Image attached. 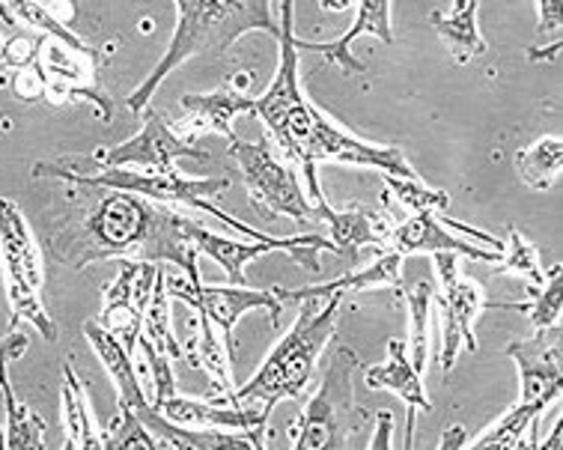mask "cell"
<instances>
[{
  "instance_id": "obj_1",
  "label": "cell",
  "mask_w": 563,
  "mask_h": 450,
  "mask_svg": "<svg viewBox=\"0 0 563 450\" xmlns=\"http://www.w3.org/2000/svg\"><path fill=\"white\" fill-rule=\"evenodd\" d=\"M277 42H280V63H277L275 81L256 99L254 113L266 123L275 138L277 150L284 153L292 167L301 171L308 183L310 204L325 200L319 191L317 164H355V167H373L379 174L402 176V179H420L411 171L409 158L397 146H379L369 141H358L340 125L328 120L317 105L308 102L298 81V45H296V0H280V24H277Z\"/></svg>"
},
{
  "instance_id": "obj_2",
  "label": "cell",
  "mask_w": 563,
  "mask_h": 450,
  "mask_svg": "<svg viewBox=\"0 0 563 450\" xmlns=\"http://www.w3.org/2000/svg\"><path fill=\"white\" fill-rule=\"evenodd\" d=\"M52 254L69 268L102 260H137L158 266L174 263L188 277L200 275L197 248L185 233V218L132 191H108L96 200L78 224L54 235Z\"/></svg>"
},
{
  "instance_id": "obj_3",
  "label": "cell",
  "mask_w": 563,
  "mask_h": 450,
  "mask_svg": "<svg viewBox=\"0 0 563 450\" xmlns=\"http://www.w3.org/2000/svg\"><path fill=\"white\" fill-rule=\"evenodd\" d=\"M251 31H263L277 40L280 28L272 19V0H176L174 40L144 84L125 96V105L141 113L158 90V84L176 66L200 54H224L239 36Z\"/></svg>"
},
{
  "instance_id": "obj_4",
  "label": "cell",
  "mask_w": 563,
  "mask_h": 450,
  "mask_svg": "<svg viewBox=\"0 0 563 450\" xmlns=\"http://www.w3.org/2000/svg\"><path fill=\"white\" fill-rule=\"evenodd\" d=\"M343 293H331L322 298H305L298 307L296 326L280 340L272 355L263 361L254 378L236 388L227 403L230 406H254L263 415H272L280 399L301 397L317 370V359L334 334Z\"/></svg>"
},
{
  "instance_id": "obj_5",
  "label": "cell",
  "mask_w": 563,
  "mask_h": 450,
  "mask_svg": "<svg viewBox=\"0 0 563 450\" xmlns=\"http://www.w3.org/2000/svg\"><path fill=\"white\" fill-rule=\"evenodd\" d=\"M42 176H54V179H63L73 188H108V191H132V195L150 197V200H158V204H185L197 209V212H206V216L224 221L230 230H236L239 235L245 239H263L266 233H260L254 227L242 224L239 218L221 212L216 204H209L206 197L221 195L230 188V179L224 176H216V179H191V176H183L179 171H164V174H155V171H129V167H78L73 162H36L33 164V179H42Z\"/></svg>"
},
{
  "instance_id": "obj_6",
  "label": "cell",
  "mask_w": 563,
  "mask_h": 450,
  "mask_svg": "<svg viewBox=\"0 0 563 450\" xmlns=\"http://www.w3.org/2000/svg\"><path fill=\"white\" fill-rule=\"evenodd\" d=\"M361 370L358 352L338 347L331 355L319 391L301 409L289 439L296 450H346L352 448V436L364 430L367 411L355 403V373Z\"/></svg>"
},
{
  "instance_id": "obj_7",
  "label": "cell",
  "mask_w": 563,
  "mask_h": 450,
  "mask_svg": "<svg viewBox=\"0 0 563 450\" xmlns=\"http://www.w3.org/2000/svg\"><path fill=\"white\" fill-rule=\"evenodd\" d=\"M0 263H3L12 310L10 328H19V322H31L42 338L54 343L60 334L40 298L42 284H45L42 251L33 239L27 218L21 216L19 204L7 197H0Z\"/></svg>"
},
{
  "instance_id": "obj_8",
  "label": "cell",
  "mask_w": 563,
  "mask_h": 450,
  "mask_svg": "<svg viewBox=\"0 0 563 450\" xmlns=\"http://www.w3.org/2000/svg\"><path fill=\"white\" fill-rule=\"evenodd\" d=\"M227 153L233 155L239 167H242L247 197H251L254 209L266 212L263 218L287 216L301 221V224H317L313 221V204L301 191L292 164L277 155L272 141H242V138H233L227 144Z\"/></svg>"
},
{
  "instance_id": "obj_9",
  "label": "cell",
  "mask_w": 563,
  "mask_h": 450,
  "mask_svg": "<svg viewBox=\"0 0 563 450\" xmlns=\"http://www.w3.org/2000/svg\"><path fill=\"white\" fill-rule=\"evenodd\" d=\"M435 260V272H439L441 287L432 293V305L439 307L441 317V355L439 364L444 373H451L456 364L460 349L465 347L468 352H477V338H474V322L489 301L483 298L481 284H474L460 272V254L453 251H435L430 254Z\"/></svg>"
},
{
  "instance_id": "obj_10",
  "label": "cell",
  "mask_w": 563,
  "mask_h": 450,
  "mask_svg": "<svg viewBox=\"0 0 563 450\" xmlns=\"http://www.w3.org/2000/svg\"><path fill=\"white\" fill-rule=\"evenodd\" d=\"M164 287H167V296L191 305L200 317L221 328L230 361L236 355V334L233 331H236V322L245 317L247 310H266L272 326H280L284 301L275 296V289H247L239 287V284L236 287H206L200 275L176 277L167 275V272H164Z\"/></svg>"
},
{
  "instance_id": "obj_11",
  "label": "cell",
  "mask_w": 563,
  "mask_h": 450,
  "mask_svg": "<svg viewBox=\"0 0 563 450\" xmlns=\"http://www.w3.org/2000/svg\"><path fill=\"white\" fill-rule=\"evenodd\" d=\"M185 233L191 239V245L197 251H203L206 256H212L216 263H221L227 272V277L239 284V287H247L245 281V266L256 256L275 254V251H287L296 263H301L310 272H319V251H331L334 254V242L322 233H305V235H263V239H251V242H242V239H227V235L209 233L206 227H200L197 221H188L185 218Z\"/></svg>"
},
{
  "instance_id": "obj_12",
  "label": "cell",
  "mask_w": 563,
  "mask_h": 450,
  "mask_svg": "<svg viewBox=\"0 0 563 450\" xmlns=\"http://www.w3.org/2000/svg\"><path fill=\"white\" fill-rule=\"evenodd\" d=\"M141 113H144V129L129 141H123V144L111 146L104 153H96L92 162L102 164V167H129V164H134L137 171L164 174V171H174L176 158H195V162L209 158V153L197 150L195 141L183 138L155 108L146 105Z\"/></svg>"
},
{
  "instance_id": "obj_13",
  "label": "cell",
  "mask_w": 563,
  "mask_h": 450,
  "mask_svg": "<svg viewBox=\"0 0 563 450\" xmlns=\"http://www.w3.org/2000/svg\"><path fill=\"white\" fill-rule=\"evenodd\" d=\"M158 263H137V260H120V272L104 287V305L99 326L108 328L129 352H137L144 314L153 298Z\"/></svg>"
},
{
  "instance_id": "obj_14",
  "label": "cell",
  "mask_w": 563,
  "mask_h": 450,
  "mask_svg": "<svg viewBox=\"0 0 563 450\" xmlns=\"http://www.w3.org/2000/svg\"><path fill=\"white\" fill-rule=\"evenodd\" d=\"M504 355L519 367L522 378V399L528 406L549 409L554 399L561 397L563 373H561V331L558 326L540 328L533 338L512 340L504 349Z\"/></svg>"
},
{
  "instance_id": "obj_15",
  "label": "cell",
  "mask_w": 563,
  "mask_h": 450,
  "mask_svg": "<svg viewBox=\"0 0 563 450\" xmlns=\"http://www.w3.org/2000/svg\"><path fill=\"white\" fill-rule=\"evenodd\" d=\"M313 221L328 227V239L334 242V256L343 260V266H355L361 248H385L394 221L385 209H367V206H352V209H331L328 200L313 206Z\"/></svg>"
},
{
  "instance_id": "obj_16",
  "label": "cell",
  "mask_w": 563,
  "mask_h": 450,
  "mask_svg": "<svg viewBox=\"0 0 563 450\" xmlns=\"http://www.w3.org/2000/svg\"><path fill=\"white\" fill-rule=\"evenodd\" d=\"M385 248H394L397 254H435V251H453V254L468 256V260H481V263H498L504 251H492V248H477L468 239L456 233H448V227L441 224L435 212H415L406 218L402 224H394L388 233Z\"/></svg>"
},
{
  "instance_id": "obj_17",
  "label": "cell",
  "mask_w": 563,
  "mask_h": 450,
  "mask_svg": "<svg viewBox=\"0 0 563 450\" xmlns=\"http://www.w3.org/2000/svg\"><path fill=\"white\" fill-rule=\"evenodd\" d=\"M185 111V120L179 123L176 132L188 138V141H197L200 134L216 132L224 134L227 141L239 138L233 132V117L236 113H254L256 99L247 96L245 90H233V87H224V90L216 92H188L179 99Z\"/></svg>"
},
{
  "instance_id": "obj_18",
  "label": "cell",
  "mask_w": 563,
  "mask_h": 450,
  "mask_svg": "<svg viewBox=\"0 0 563 450\" xmlns=\"http://www.w3.org/2000/svg\"><path fill=\"white\" fill-rule=\"evenodd\" d=\"M164 418L183 424V427H216V430L236 432H263L266 436L268 415H263L254 406H230V403H216V399H188L179 394H170L158 406Z\"/></svg>"
},
{
  "instance_id": "obj_19",
  "label": "cell",
  "mask_w": 563,
  "mask_h": 450,
  "mask_svg": "<svg viewBox=\"0 0 563 450\" xmlns=\"http://www.w3.org/2000/svg\"><path fill=\"white\" fill-rule=\"evenodd\" d=\"M358 36H376L385 45H394V31H390V0H358V12H355V21L340 40L334 42H301L296 40L298 48L305 52H317L322 54L328 63H338L340 69L346 75L355 73H367V66L352 57V42Z\"/></svg>"
},
{
  "instance_id": "obj_20",
  "label": "cell",
  "mask_w": 563,
  "mask_h": 450,
  "mask_svg": "<svg viewBox=\"0 0 563 450\" xmlns=\"http://www.w3.org/2000/svg\"><path fill=\"white\" fill-rule=\"evenodd\" d=\"M364 382H367V388L373 391H394V394L409 406L406 448H411V444H415V439H411L415 415H418V411H430L432 403L430 397H427V391H423L420 373L411 367V361L406 359V343L397 338L388 340V361H385V364H376V367H367Z\"/></svg>"
},
{
  "instance_id": "obj_21",
  "label": "cell",
  "mask_w": 563,
  "mask_h": 450,
  "mask_svg": "<svg viewBox=\"0 0 563 450\" xmlns=\"http://www.w3.org/2000/svg\"><path fill=\"white\" fill-rule=\"evenodd\" d=\"M402 260L406 256L397 254L394 248H382V254L364 268H355V272H346L338 281L331 284H317V287L305 289H284L275 287V296L280 301H305V298H322L331 296V293H352V289H376V287H390L397 289L402 296Z\"/></svg>"
},
{
  "instance_id": "obj_22",
  "label": "cell",
  "mask_w": 563,
  "mask_h": 450,
  "mask_svg": "<svg viewBox=\"0 0 563 450\" xmlns=\"http://www.w3.org/2000/svg\"><path fill=\"white\" fill-rule=\"evenodd\" d=\"M63 427H66V441L63 448L69 450H99L102 444V430L96 424V415L90 409L87 388L78 378L75 367L66 361L63 364Z\"/></svg>"
},
{
  "instance_id": "obj_23",
  "label": "cell",
  "mask_w": 563,
  "mask_h": 450,
  "mask_svg": "<svg viewBox=\"0 0 563 450\" xmlns=\"http://www.w3.org/2000/svg\"><path fill=\"white\" fill-rule=\"evenodd\" d=\"M477 10H481V0H453L451 15H444V12L430 15L432 28L439 31L444 45L451 48L460 63L486 52V42L481 36V28H477Z\"/></svg>"
},
{
  "instance_id": "obj_24",
  "label": "cell",
  "mask_w": 563,
  "mask_h": 450,
  "mask_svg": "<svg viewBox=\"0 0 563 450\" xmlns=\"http://www.w3.org/2000/svg\"><path fill=\"white\" fill-rule=\"evenodd\" d=\"M188 355L183 361H188L191 367H203L212 378V388H209V399L216 403H227V397L236 391L233 385V373H230V355L227 349L218 347L216 331H212V322L206 317H200V334L195 340H188Z\"/></svg>"
},
{
  "instance_id": "obj_25",
  "label": "cell",
  "mask_w": 563,
  "mask_h": 450,
  "mask_svg": "<svg viewBox=\"0 0 563 450\" xmlns=\"http://www.w3.org/2000/svg\"><path fill=\"white\" fill-rule=\"evenodd\" d=\"M10 364L0 367V394H3V406H7V448L10 450H45V420L36 411L15 397L10 385Z\"/></svg>"
},
{
  "instance_id": "obj_26",
  "label": "cell",
  "mask_w": 563,
  "mask_h": 450,
  "mask_svg": "<svg viewBox=\"0 0 563 450\" xmlns=\"http://www.w3.org/2000/svg\"><path fill=\"white\" fill-rule=\"evenodd\" d=\"M563 164V141L561 138H540L537 144L525 146L516 153V174L531 191H549L558 176H561Z\"/></svg>"
},
{
  "instance_id": "obj_27",
  "label": "cell",
  "mask_w": 563,
  "mask_h": 450,
  "mask_svg": "<svg viewBox=\"0 0 563 450\" xmlns=\"http://www.w3.org/2000/svg\"><path fill=\"white\" fill-rule=\"evenodd\" d=\"M141 340L170 361L183 359V347H179V340L174 338V328H170V296H167V287H164V266H158V275H155L153 298H150V307L144 314Z\"/></svg>"
},
{
  "instance_id": "obj_28",
  "label": "cell",
  "mask_w": 563,
  "mask_h": 450,
  "mask_svg": "<svg viewBox=\"0 0 563 450\" xmlns=\"http://www.w3.org/2000/svg\"><path fill=\"white\" fill-rule=\"evenodd\" d=\"M543 409L540 406H528V403H516L498 424H492L489 430L483 432L481 439L468 441V448H507V450H528L525 432H537V420Z\"/></svg>"
},
{
  "instance_id": "obj_29",
  "label": "cell",
  "mask_w": 563,
  "mask_h": 450,
  "mask_svg": "<svg viewBox=\"0 0 563 450\" xmlns=\"http://www.w3.org/2000/svg\"><path fill=\"white\" fill-rule=\"evenodd\" d=\"M495 275H519L528 284V293H537V289L545 287V272L543 263H540V251L525 239L516 227L507 230V239H504V254L498 260V266L492 268Z\"/></svg>"
},
{
  "instance_id": "obj_30",
  "label": "cell",
  "mask_w": 563,
  "mask_h": 450,
  "mask_svg": "<svg viewBox=\"0 0 563 450\" xmlns=\"http://www.w3.org/2000/svg\"><path fill=\"white\" fill-rule=\"evenodd\" d=\"M432 287L430 281H418L409 293H402L406 301H409L411 310V338H409V349H411V367L423 373L427 364H430V307H432Z\"/></svg>"
},
{
  "instance_id": "obj_31",
  "label": "cell",
  "mask_w": 563,
  "mask_h": 450,
  "mask_svg": "<svg viewBox=\"0 0 563 450\" xmlns=\"http://www.w3.org/2000/svg\"><path fill=\"white\" fill-rule=\"evenodd\" d=\"M7 7H10V12L15 19L24 21L27 28H33V31L42 33V36L63 42V45L75 48V52H92L90 45H87L69 24H63V21L48 10V3H40V0H7Z\"/></svg>"
},
{
  "instance_id": "obj_32",
  "label": "cell",
  "mask_w": 563,
  "mask_h": 450,
  "mask_svg": "<svg viewBox=\"0 0 563 450\" xmlns=\"http://www.w3.org/2000/svg\"><path fill=\"white\" fill-rule=\"evenodd\" d=\"M531 301H507V305H495L492 301L489 307H498V310H522L528 314V319L533 322V328H552L561 322V296H563V284H561V266L552 268V284L545 281L543 289L531 293Z\"/></svg>"
},
{
  "instance_id": "obj_33",
  "label": "cell",
  "mask_w": 563,
  "mask_h": 450,
  "mask_svg": "<svg viewBox=\"0 0 563 450\" xmlns=\"http://www.w3.org/2000/svg\"><path fill=\"white\" fill-rule=\"evenodd\" d=\"M382 176H385V183H388L390 195L397 197L402 209H409L411 216H415V212H444V209L451 206L448 191L427 188L420 179H402V176H390V174H382Z\"/></svg>"
},
{
  "instance_id": "obj_34",
  "label": "cell",
  "mask_w": 563,
  "mask_h": 450,
  "mask_svg": "<svg viewBox=\"0 0 563 450\" xmlns=\"http://www.w3.org/2000/svg\"><path fill=\"white\" fill-rule=\"evenodd\" d=\"M102 444L108 450H117V448L155 450L158 448V441L153 439V432L146 430L144 424H141V418H137L132 409H120V418L113 420L111 430H104Z\"/></svg>"
},
{
  "instance_id": "obj_35",
  "label": "cell",
  "mask_w": 563,
  "mask_h": 450,
  "mask_svg": "<svg viewBox=\"0 0 563 450\" xmlns=\"http://www.w3.org/2000/svg\"><path fill=\"white\" fill-rule=\"evenodd\" d=\"M42 45H45V36H42V33L19 31L12 33V36H7V40H3V48H0V63H3V69L19 73V69L33 66V63L40 61Z\"/></svg>"
},
{
  "instance_id": "obj_36",
  "label": "cell",
  "mask_w": 563,
  "mask_h": 450,
  "mask_svg": "<svg viewBox=\"0 0 563 450\" xmlns=\"http://www.w3.org/2000/svg\"><path fill=\"white\" fill-rule=\"evenodd\" d=\"M45 90H48V78L42 73L40 61L12 75V92L19 96L21 102H36V99L45 96Z\"/></svg>"
},
{
  "instance_id": "obj_37",
  "label": "cell",
  "mask_w": 563,
  "mask_h": 450,
  "mask_svg": "<svg viewBox=\"0 0 563 450\" xmlns=\"http://www.w3.org/2000/svg\"><path fill=\"white\" fill-rule=\"evenodd\" d=\"M537 10H540V36H549V33H561L563 24V0H537Z\"/></svg>"
},
{
  "instance_id": "obj_38",
  "label": "cell",
  "mask_w": 563,
  "mask_h": 450,
  "mask_svg": "<svg viewBox=\"0 0 563 450\" xmlns=\"http://www.w3.org/2000/svg\"><path fill=\"white\" fill-rule=\"evenodd\" d=\"M27 347H31L27 334H21L19 328H10V334H3V338H0V367H3V364H12L15 359H21V355L27 352Z\"/></svg>"
},
{
  "instance_id": "obj_39",
  "label": "cell",
  "mask_w": 563,
  "mask_h": 450,
  "mask_svg": "<svg viewBox=\"0 0 563 450\" xmlns=\"http://www.w3.org/2000/svg\"><path fill=\"white\" fill-rule=\"evenodd\" d=\"M390 430H394V415H390L388 409L379 411V415H376V436L369 441V448H390V444H394V441H390Z\"/></svg>"
},
{
  "instance_id": "obj_40",
  "label": "cell",
  "mask_w": 563,
  "mask_h": 450,
  "mask_svg": "<svg viewBox=\"0 0 563 450\" xmlns=\"http://www.w3.org/2000/svg\"><path fill=\"white\" fill-rule=\"evenodd\" d=\"M441 450H460V448H468V439H465V427H448L444 436L439 441Z\"/></svg>"
},
{
  "instance_id": "obj_41",
  "label": "cell",
  "mask_w": 563,
  "mask_h": 450,
  "mask_svg": "<svg viewBox=\"0 0 563 450\" xmlns=\"http://www.w3.org/2000/svg\"><path fill=\"white\" fill-rule=\"evenodd\" d=\"M19 24L21 21L12 15L10 7H7V0H0V33L12 36V33H19Z\"/></svg>"
},
{
  "instance_id": "obj_42",
  "label": "cell",
  "mask_w": 563,
  "mask_h": 450,
  "mask_svg": "<svg viewBox=\"0 0 563 450\" xmlns=\"http://www.w3.org/2000/svg\"><path fill=\"white\" fill-rule=\"evenodd\" d=\"M322 12H343L352 7V0H319Z\"/></svg>"
},
{
  "instance_id": "obj_43",
  "label": "cell",
  "mask_w": 563,
  "mask_h": 450,
  "mask_svg": "<svg viewBox=\"0 0 563 450\" xmlns=\"http://www.w3.org/2000/svg\"><path fill=\"white\" fill-rule=\"evenodd\" d=\"M558 54H561V40H554V45L549 52H537V48H533L531 61H549V57H558Z\"/></svg>"
},
{
  "instance_id": "obj_44",
  "label": "cell",
  "mask_w": 563,
  "mask_h": 450,
  "mask_svg": "<svg viewBox=\"0 0 563 450\" xmlns=\"http://www.w3.org/2000/svg\"><path fill=\"white\" fill-rule=\"evenodd\" d=\"M7 448V430H0V450Z\"/></svg>"
},
{
  "instance_id": "obj_45",
  "label": "cell",
  "mask_w": 563,
  "mask_h": 450,
  "mask_svg": "<svg viewBox=\"0 0 563 450\" xmlns=\"http://www.w3.org/2000/svg\"><path fill=\"white\" fill-rule=\"evenodd\" d=\"M0 69H3V66H0Z\"/></svg>"
}]
</instances>
